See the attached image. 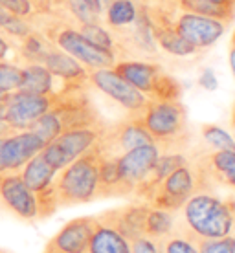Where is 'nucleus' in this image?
Wrapping results in <instances>:
<instances>
[{
	"instance_id": "obj_1",
	"label": "nucleus",
	"mask_w": 235,
	"mask_h": 253,
	"mask_svg": "<svg viewBox=\"0 0 235 253\" xmlns=\"http://www.w3.org/2000/svg\"><path fill=\"white\" fill-rule=\"evenodd\" d=\"M180 209L184 220V228H180V231L193 242L219 239L235 231V208L232 200H221L206 191H198Z\"/></svg>"
},
{
	"instance_id": "obj_2",
	"label": "nucleus",
	"mask_w": 235,
	"mask_h": 253,
	"mask_svg": "<svg viewBox=\"0 0 235 253\" xmlns=\"http://www.w3.org/2000/svg\"><path fill=\"white\" fill-rule=\"evenodd\" d=\"M101 120L103 118L95 110L89 95L83 92V86H63L57 90L53 107L45 116H41L30 130H33L45 143H50L59 134L70 128L92 125Z\"/></svg>"
},
{
	"instance_id": "obj_3",
	"label": "nucleus",
	"mask_w": 235,
	"mask_h": 253,
	"mask_svg": "<svg viewBox=\"0 0 235 253\" xmlns=\"http://www.w3.org/2000/svg\"><path fill=\"white\" fill-rule=\"evenodd\" d=\"M99 164L101 151L94 145L57 172L53 185L59 208L94 202L99 184Z\"/></svg>"
},
{
	"instance_id": "obj_4",
	"label": "nucleus",
	"mask_w": 235,
	"mask_h": 253,
	"mask_svg": "<svg viewBox=\"0 0 235 253\" xmlns=\"http://www.w3.org/2000/svg\"><path fill=\"white\" fill-rule=\"evenodd\" d=\"M41 33L45 35L51 44L63 50L72 57L79 61L87 70L110 68L116 63V53L103 50L99 46L92 44L85 37L77 26L64 22V20H50L48 24L41 28Z\"/></svg>"
},
{
	"instance_id": "obj_5",
	"label": "nucleus",
	"mask_w": 235,
	"mask_h": 253,
	"mask_svg": "<svg viewBox=\"0 0 235 253\" xmlns=\"http://www.w3.org/2000/svg\"><path fill=\"white\" fill-rule=\"evenodd\" d=\"M138 118L160 151H164V147H178L188 130V112L180 101L149 99Z\"/></svg>"
},
{
	"instance_id": "obj_6",
	"label": "nucleus",
	"mask_w": 235,
	"mask_h": 253,
	"mask_svg": "<svg viewBox=\"0 0 235 253\" xmlns=\"http://www.w3.org/2000/svg\"><path fill=\"white\" fill-rule=\"evenodd\" d=\"M112 68L118 76H121L153 101H180V83L165 74L158 64L143 61H116Z\"/></svg>"
},
{
	"instance_id": "obj_7",
	"label": "nucleus",
	"mask_w": 235,
	"mask_h": 253,
	"mask_svg": "<svg viewBox=\"0 0 235 253\" xmlns=\"http://www.w3.org/2000/svg\"><path fill=\"white\" fill-rule=\"evenodd\" d=\"M202 174L198 172L197 165H191V162L177 167L173 172L154 187L149 195L145 196V202L153 208L167 209V211H178L184 206V202L191 195L198 191H204Z\"/></svg>"
},
{
	"instance_id": "obj_8",
	"label": "nucleus",
	"mask_w": 235,
	"mask_h": 253,
	"mask_svg": "<svg viewBox=\"0 0 235 253\" xmlns=\"http://www.w3.org/2000/svg\"><path fill=\"white\" fill-rule=\"evenodd\" d=\"M105 126H107V123L101 120L97 123H92V125L70 128L66 132L59 134L50 143H46L41 154L46 160V164L51 165L59 172L76 158H79L81 154H85L89 149L97 145L103 132H105Z\"/></svg>"
},
{
	"instance_id": "obj_9",
	"label": "nucleus",
	"mask_w": 235,
	"mask_h": 253,
	"mask_svg": "<svg viewBox=\"0 0 235 253\" xmlns=\"http://www.w3.org/2000/svg\"><path fill=\"white\" fill-rule=\"evenodd\" d=\"M55 94H28V92H9L6 99V123L13 132L30 130L35 121L45 116L55 103Z\"/></svg>"
},
{
	"instance_id": "obj_10",
	"label": "nucleus",
	"mask_w": 235,
	"mask_h": 253,
	"mask_svg": "<svg viewBox=\"0 0 235 253\" xmlns=\"http://www.w3.org/2000/svg\"><path fill=\"white\" fill-rule=\"evenodd\" d=\"M147 143H154L151 134L141 125L138 114H131L118 123H112V125L107 123L97 147L103 156H120L123 152Z\"/></svg>"
},
{
	"instance_id": "obj_11",
	"label": "nucleus",
	"mask_w": 235,
	"mask_h": 253,
	"mask_svg": "<svg viewBox=\"0 0 235 253\" xmlns=\"http://www.w3.org/2000/svg\"><path fill=\"white\" fill-rule=\"evenodd\" d=\"M89 83L92 86L108 95L112 101L129 110L131 114H140L147 107L149 97L141 94L138 88H134L131 83H127L121 76H118L114 68H97L89 70Z\"/></svg>"
},
{
	"instance_id": "obj_12",
	"label": "nucleus",
	"mask_w": 235,
	"mask_h": 253,
	"mask_svg": "<svg viewBox=\"0 0 235 253\" xmlns=\"http://www.w3.org/2000/svg\"><path fill=\"white\" fill-rule=\"evenodd\" d=\"M169 13H171V24L175 26V30L197 50L213 46L226 32V24L195 15V13L180 11L175 7V2L169 6Z\"/></svg>"
},
{
	"instance_id": "obj_13",
	"label": "nucleus",
	"mask_w": 235,
	"mask_h": 253,
	"mask_svg": "<svg viewBox=\"0 0 235 253\" xmlns=\"http://www.w3.org/2000/svg\"><path fill=\"white\" fill-rule=\"evenodd\" d=\"M160 152L162 151L156 143H147L118 156V171H120L123 196L133 195L134 189L143 182V178L151 172L153 165L156 164Z\"/></svg>"
},
{
	"instance_id": "obj_14",
	"label": "nucleus",
	"mask_w": 235,
	"mask_h": 253,
	"mask_svg": "<svg viewBox=\"0 0 235 253\" xmlns=\"http://www.w3.org/2000/svg\"><path fill=\"white\" fill-rule=\"evenodd\" d=\"M0 208L22 220H37L35 195L22 182L19 171L0 172Z\"/></svg>"
},
{
	"instance_id": "obj_15",
	"label": "nucleus",
	"mask_w": 235,
	"mask_h": 253,
	"mask_svg": "<svg viewBox=\"0 0 235 253\" xmlns=\"http://www.w3.org/2000/svg\"><path fill=\"white\" fill-rule=\"evenodd\" d=\"M45 141L33 130H19L4 138L2 143V165L4 171H20L30 160L45 149Z\"/></svg>"
},
{
	"instance_id": "obj_16",
	"label": "nucleus",
	"mask_w": 235,
	"mask_h": 253,
	"mask_svg": "<svg viewBox=\"0 0 235 253\" xmlns=\"http://www.w3.org/2000/svg\"><path fill=\"white\" fill-rule=\"evenodd\" d=\"M95 228V216H79L66 222L55 237L46 244V250L63 253H89L90 237Z\"/></svg>"
},
{
	"instance_id": "obj_17",
	"label": "nucleus",
	"mask_w": 235,
	"mask_h": 253,
	"mask_svg": "<svg viewBox=\"0 0 235 253\" xmlns=\"http://www.w3.org/2000/svg\"><path fill=\"white\" fill-rule=\"evenodd\" d=\"M149 204H131V206H123V208L108 209L103 211L95 218L103 224H108L114 229H118L125 239L134 241L138 237L145 235V218L147 211H149Z\"/></svg>"
},
{
	"instance_id": "obj_18",
	"label": "nucleus",
	"mask_w": 235,
	"mask_h": 253,
	"mask_svg": "<svg viewBox=\"0 0 235 253\" xmlns=\"http://www.w3.org/2000/svg\"><path fill=\"white\" fill-rule=\"evenodd\" d=\"M51 72V76L63 83V86H83L89 81V70L79 61L51 44L41 61Z\"/></svg>"
},
{
	"instance_id": "obj_19",
	"label": "nucleus",
	"mask_w": 235,
	"mask_h": 253,
	"mask_svg": "<svg viewBox=\"0 0 235 253\" xmlns=\"http://www.w3.org/2000/svg\"><path fill=\"white\" fill-rule=\"evenodd\" d=\"M195 165L206 184L215 182L235 189V151H213Z\"/></svg>"
},
{
	"instance_id": "obj_20",
	"label": "nucleus",
	"mask_w": 235,
	"mask_h": 253,
	"mask_svg": "<svg viewBox=\"0 0 235 253\" xmlns=\"http://www.w3.org/2000/svg\"><path fill=\"white\" fill-rule=\"evenodd\" d=\"M175 7L180 11H189L200 17L219 20L228 26L235 19V2L224 0V2H215V0H173Z\"/></svg>"
},
{
	"instance_id": "obj_21",
	"label": "nucleus",
	"mask_w": 235,
	"mask_h": 253,
	"mask_svg": "<svg viewBox=\"0 0 235 253\" xmlns=\"http://www.w3.org/2000/svg\"><path fill=\"white\" fill-rule=\"evenodd\" d=\"M19 172L22 182L28 185V189L32 191L33 195H39V193L51 189L53 182H55V176H57V171L51 165L46 164V160L43 158L41 152L35 154Z\"/></svg>"
},
{
	"instance_id": "obj_22",
	"label": "nucleus",
	"mask_w": 235,
	"mask_h": 253,
	"mask_svg": "<svg viewBox=\"0 0 235 253\" xmlns=\"http://www.w3.org/2000/svg\"><path fill=\"white\" fill-rule=\"evenodd\" d=\"M89 253H131V241L108 224L95 218L94 233L90 237Z\"/></svg>"
},
{
	"instance_id": "obj_23",
	"label": "nucleus",
	"mask_w": 235,
	"mask_h": 253,
	"mask_svg": "<svg viewBox=\"0 0 235 253\" xmlns=\"http://www.w3.org/2000/svg\"><path fill=\"white\" fill-rule=\"evenodd\" d=\"M19 92L28 94H55V77L41 63L22 64V81L19 84Z\"/></svg>"
},
{
	"instance_id": "obj_24",
	"label": "nucleus",
	"mask_w": 235,
	"mask_h": 253,
	"mask_svg": "<svg viewBox=\"0 0 235 253\" xmlns=\"http://www.w3.org/2000/svg\"><path fill=\"white\" fill-rule=\"evenodd\" d=\"M175 215L173 211L160 208H149L145 218V237L153 239V241H162L167 235L175 231Z\"/></svg>"
},
{
	"instance_id": "obj_25",
	"label": "nucleus",
	"mask_w": 235,
	"mask_h": 253,
	"mask_svg": "<svg viewBox=\"0 0 235 253\" xmlns=\"http://www.w3.org/2000/svg\"><path fill=\"white\" fill-rule=\"evenodd\" d=\"M103 13L110 28H125L134 24V20L138 17V7L134 4V0H112Z\"/></svg>"
},
{
	"instance_id": "obj_26",
	"label": "nucleus",
	"mask_w": 235,
	"mask_h": 253,
	"mask_svg": "<svg viewBox=\"0 0 235 253\" xmlns=\"http://www.w3.org/2000/svg\"><path fill=\"white\" fill-rule=\"evenodd\" d=\"M156 244H158V253H198L197 244L177 228L165 239L156 241Z\"/></svg>"
},
{
	"instance_id": "obj_27",
	"label": "nucleus",
	"mask_w": 235,
	"mask_h": 253,
	"mask_svg": "<svg viewBox=\"0 0 235 253\" xmlns=\"http://www.w3.org/2000/svg\"><path fill=\"white\" fill-rule=\"evenodd\" d=\"M77 30L89 39L92 44L99 46L103 50H108L116 53V42L112 35L108 33L107 28H103L99 22H90V24H77Z\"/></svg>"
},
{
	"instance_id": "obj_28",
	"label": "nucleus",
	"mask_w": 235,
	"mask_h": 253,
	"mask_svg": "<svg viewBox=\"0 0 235 253\" xmlns=\"http://www.w3.org/2000/svg\"><path fill=\"white\" fill-rule=\"evenodd\" d=\"M202 138L215 151H235V139L224 128L217 125H202Z\"/></svg>"
},
{
	"instance_id": "obj_29",
	"label": "nucleus",
	"mask_w": 235,
	"mask_h": 253,
	"mask_svg": "<svg viewBox=\"0 0 235 253\" xmlns=\"http://www.w3.org/2000/svg\"><path fill=\"white\" fill-rule=\"evenodd\" d=\"M22 81V66L11 61H0V90L15 92Z\"/></svg>"
},
{
	"instance_id": "obj_30",
	"label": "nucleus",
	"mask_w": 235,
	"mask_h": 253,
	"mask_svg": "<svg viewBox=\"0 0 235 253\" xmlns=\"http://www.w3.org/2000/svg\"><path fill=\"white\" fill-rule=\"evenodd\" d=\"M198 253H235V235H226L219 239H200L195 241Z\"/></svg>"
},
{
	"instance_id": "obj_31",
	"label": "nucleus",
	"mask_w": 235,
	"mask_h": 253,
	"mask_svg": "<svg viewBox=\"0 0 235 253\" xmlns=\"http://www.w3.org/2000/svg\"><path fill=\"white\" fill-rule=\"evenodd\" d=\"M64 6L68 9L76 24H90V22H99V15L85 2V0H64Z\"/></svg>"
},
{
	"instance_id": "obj_32",
	"label": "nucleus",
	"mask_w": 235,
	"mask_h": 253,
	"mask_svg": "<svg viewBox=\"0 0 235 253\" xmlns=\"http://www.w3.org/2000/svg\"><path fill=\"white\" fill-rule=\"evenodd\" d=\"M0 32L4 33L6 37H9L11 41H22L24 37H28L32 32H35V28L32 26V22L28 19L11 15L6 24L0 28Z\"/></svg>"
},
{
	"instance_id": "obj_33",
	"label": "nucleus",
	"mask_w": 235,
	"mask_h": 253,
	"mask_svg": "<svg viewBox=\"0 0 235 253\" xmlns=\"http://www.w3.org/2000/svg\"><path fill=\"white\" fill-rule=\"evenodd\" d=\"M0 6L7 9L11 15L32 20L39 13L37 0H0Z\"/></svg>"
},
{
	"instance_id": "obj_34",
	"label": "nucleus",
	"mask_w": 235,
	"mask_h": 253,
	"mask_svg": "<svg viewBox=\"0 0 235 253\" xmlns=\"http://www.w3.org/2000/svg\"><path fill=\"white\" fill-rule=\"evenodd\" d=\"M131 253H158V244L156 241L143 235V237L131 241Z\"/></svg>"
},
{
	"instance_id": "obj_35",
	"label": "nucleus",
	"mask_w": 235,
	"mask_h": 253,
	"mask_svg": "<svg viewBox=\"0 0 235 253\" xmlns=\"http://www.w3.org/2000/svg\"><path fill=\"white\" fill-rule=\"evenodd\" d=\"M15 55H17V48L13 44V41L0 32V61H11L13 63Z\"/></svg>"
},
{
	"instance_id": "obj_36",
	"label": "nucleus",
	"mask_w": 235,
	"mask_h": 253,
	"mask_svg": "<svg viewBox=\"0 0 235 253\" xmlns=\"http://www.w3.org/2000/svg\"><path fill=\"white\" fill-rule=\"evenodd\" d=\"M198 84L206 90H217V77H215V74H213V70L211 68L204 70L200 79H198Z\"/></svg>"
},
{
	"instance_id": "obj_37",
	"label": "nucleus",
	"mask_w": 235,
	"mask_h": 253,
	"mask_svg": "<svg viewBox=\"0 0 235 253\" xmlns=\"http://www.w3.org/2000/svg\"><path fill=\"white\" fill-rule=\"evenodd\" d=\"M4 114H6V103H0V138L13 132L11 128H9V125L6 123V118H4Z\"/></svg>"
},
{
	"instance_id": "obj_38",
	"label": "nucleus",
	"mask_w": 235,
	"mask_h": 253,
	"mask_svg": "<svg viewBox=\"0 0 235 253\" xmlns=\"http://www.w3.org/2000/svg\"><path fill=\"white\" fill-rule=\"evenodd\" d=\"M85 2H87V4H89V6L92 7V9H94V11L97 13L99 17H101L103 9H101V2H99V0H85Z\"/></svg>"
},
{
	"instance_id": "obj_39",
	"label": "nucleus",
	"mask_w": 235,
	"mask_h": 253,
	"mask_svg": "<svg viewBox=\"0 0 235 253\" xmlns=\"http://www.w3.org/2000/svg\"><path fill=\"white\" fill-rule=\"evenodd\" d=\"M9 17H11V13L0 6V28H2V26H4L7 22V20H9Z\"/></svg>"
},
{
	"instance_id": "obj_40",
	"label": "nucleus",
	"mask_w": 235,
	"mask_h": 253,
	"mask_svg": "<svg viewBox=\"0 0 235 253\" xmlns=\"http://www.w3.org/2000/svg\"><path fill=\"white\" fill-rule=\"evenodd\" d=\"M230 66H232V74H234V77H235V46L234 44L230 48Z\"/></svg>"
},
{
	"instance_id": "obj_41",
	"label": "nucleus",
	"mask_w": 235,
	"mask_h": 253,
	"mask_svg": "<svg viewBox=\"0 0 235 253\" xmlns=\"http://www.w3.org/2000/svg\"><path fill=\"white\" fill-rule=\"evenodd\" d=\"M4 138H6V136L0 138V172L4 171V165H2V143H4Z\"/></svg>"
},
{
	"instance_id": "obj_42",
	"label": "nucleus",
	"mask_w": 235,
	"mask_h": 253,
	"mask_svg": "<svg viewBox=\"0 0 235 253\" xmlns=\"http://www.w3.org/2000/svg\"><path fill=\"white\" fill-rule=\"evenodd\" d=\"M7 95H9V92H6V90H0V103H6Z\"/></svg>"
},
{
	"instance_id": "obj_43",
	"label": "nucleus",
	"mask_w": 235,
	"mask_h": 253,
	"mask_svg": "<svg viewBox=\"0 0 235 253\" xmlns=\"http://www.w3.org/2000/svg\"><path fill=\"white\" fill-rule=\"evenodd\" d=\"M99 2H101V9L105 11V9H107V6L110 4V2H112V0H99Z\"/></svg>"
},
{
	"instance_id": "obj_44",
	"label": "nucleus",
	"mask_w": 235,
	"mask_h": 253,
	"mask_svg": "<svg viewBox=\"0 0 235 253\" xmlns=\"http://www.w3.org/2000/svg\"><path fill=\"white\" fill-rule=\"evenodd\" d=\"M45 253H63V252H53V250H45Z\"/></svg>"
},
{
	"instance_id": "obj_45",
	"label": "nucleus",
	"mask_w": 235,
	"mask_h": 253,
	"mask_svg": "<svg viewBox=\"0 0 235 253\" xmlns=\"http://www.w3.org/2000/svg\"><path fill=\"white\" fill-rule=\"evenodd\" d=\"M232 44L235 46V33H234V37H232Z\"/></svg>"
},
{
	"instance_id": "obj_46",
	"label": "nucleus",
	"mask_w": 235,
	"mask_h": 253,
	"mask_svg": "<svg viewBox=\"0 0 235 253\" xmlns=\"http://www.w3.org/2000/svg\"><path fill=\"white\" fill-rule=\"evenodd\" d=\"M215 2H224V0H215Z\"/></svg>"
},
{
	"instance_id": "obj_47",
	"label": "nucleus",
	"mask_w": 235,
	"mask_h": 253,
	"mask_svg": "<svg viewBox=\"0 0 235 253\" xmlns=\"http://www.w3.org/2000/svg\"><path fill=\"white\" fill-rule=\"evenodd\" d=\"M0 253H7V252H2V250H0Z\"/></svg>"
},
{
	"instance_id": "obj_48",
	"label": "nucleus",
	"mask_w": 235,
	"mask_h": 253,
	"mask_svg": "<svg viewBox=\"0 0 235 253\" xmlns=\"http://www.w3.org/2000/svg\"><path fill=\"white\" fill-rule=\"evenodd\" d=\"M141 2H147V0H141Z\"/></svg>"
},
{
	"instance_id": "obj_49",
	"label": "nucleus",
	"mask_w": 235,
	"mask_h": 253,
	"mask_svg": "<svg viewBox=\"0 0 235 253\" xmlns=\"http://www.w3.org/2000/svg\"><path fill=\"white\" fill-rule=\"evenodd\" d=\"M234 208H235V202H234Z\"/></svg>"
},
{
	"instance_id": "obj_50",
	"label": "nucleus",
	"mask_w": 235,
	"mask_h": 253,
	"mask_svg": "<svg viewBox=\"0 0 235 253\" xmlns=\"http://www.w3.org/2000/svg\"><path fill=\"white\" fill-rule=\"evenodd\" d=\"M232 2H235V0H232Z\"/></svg>"
}]
</instances>
